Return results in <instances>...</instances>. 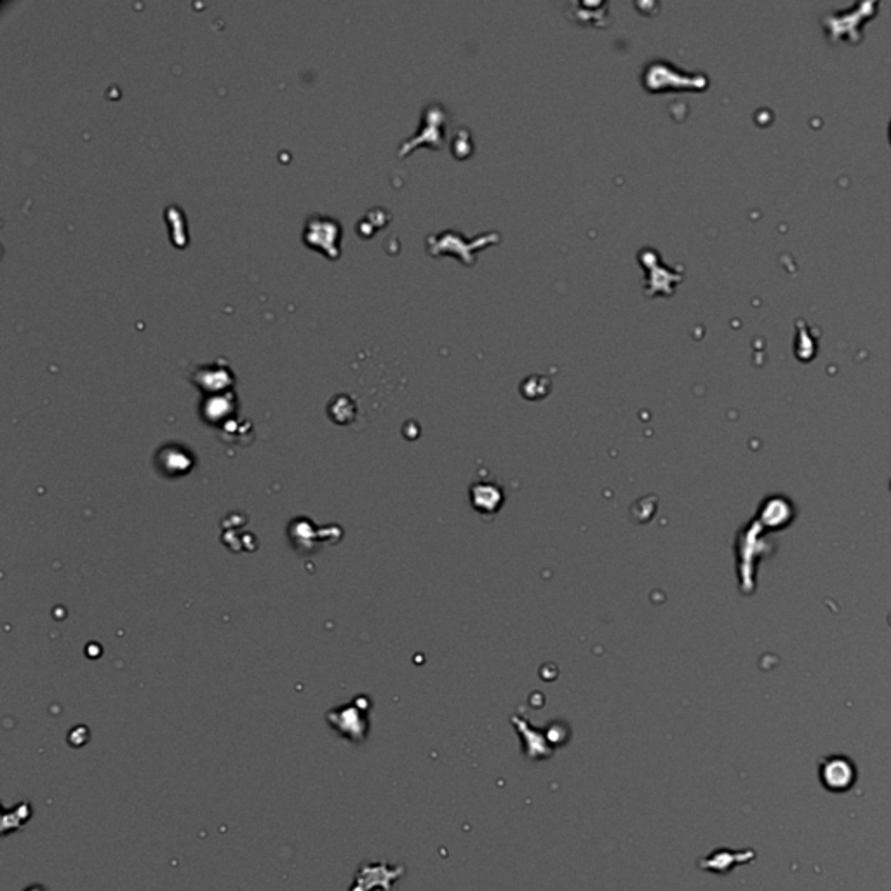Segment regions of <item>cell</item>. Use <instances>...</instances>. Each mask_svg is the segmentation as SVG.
<instances>
[{"label": "cell", "instance_id": "6da1fadb", "mask_svg": "<svg viewBox=\"0 0 891 891\" xmlns=\"http://www.w3.org/2000/svg\"><path fill=\"white\" fill-rule=\"evenodd\" d=\"M340 236V225H338L337 219L315 214L308 218L307 225H305L303 241L305 244L319 249L320 253L327 255L329 258H337L338 253H340V248H338Z\"/></svg>", "mask_w": 891, "mask_h": 891}, {"label": "cell", "instance_id": "7a4b0ae2", "mask_svg": "<svg viewBox=\"0 0 891 891\" xmlns=\"http://www.w3.org/2000/svg\"><path fill=\"white\" fill-rule=\"evenodd\" d=\"M820 780H822V784L825 785L827 790L844 792V790L851 789V785L855 784V766H853L851 760L841 758V756L827 758L820 764Z\"/></svg>", "mask_w": 891, "mask_h": 891}, {"label": "cell", "instance_id": "3957f363", "mask_svg": "<svg viewBox=\"0 0 891 891\" xmlns=\"http://www.w3.org/2000/svg\"><path fill=\"white\" fill-rule=\"evenodd\" d=\"M23 891H46V888L40 885H32V886H28V888H25Z\"/></svg>", "mask_w": 891, "mask_h": 891}]
</instances>
